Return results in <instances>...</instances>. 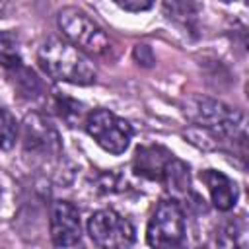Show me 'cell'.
<instances>
[{
  "mask_svg": "<svg viewBox=\"0 0 249 249\" xmlns=\"http://www.w3.org/2000/svg\"><path fill=\"white\" fill-rule=\"evenodd\" d=\"M10 72L14 74V88H16V91H18L21 97L35 99V97L41 95L43 84H41V80L35 76L33 70H29V68H25L23 64H19V66L12 68Z\"/></svg>",
  "mask_w": 249,
  "mask_h": 249,
  "instance_id": "obj_11",
  "label": "cell"
},
{
  "mask_svg": "<svg viewBox=\"0 0 249 249\" xmlns=\"http://www.w3.org/2000/svg\"><path fill=\"white\" fill-rule=\"evenodd\" d=\"M86 132L95 140L99 148L109 154H124L132 140V126L128 121L117 117L109 109H93L84 119Z\"/></svg>",
  "mask_w": 249,
  "mask_h": 249,
  "instance_id": "obj_4",
  "label": "cell"
},
{
  "mask_svg": "<svg viewBox=\"0 0 249 249\" xmlns=\"http://www.w3.org/2000/svg\"><path fill=\"white\" fill-rule=\"evenodd\" d=\"M220 247H245L247 243V226L241 218H233L226 222L220 230V237L216 239Z\"/></svg>",
  "mask_w": 249,
  "mask_h": 249,
  "instance_id": "obj_12",
  "label": "cell"
},
{
  "mask_svg": "<svg viewBox=\"0 0 249 249\" xmlns=\"http://www.w3.org/2000/svg\"><path fill=\"white\" fill-rule=\"evenodd\" d=\"M0 64L8 70L21 64L19 41L18 35L12 31H0Z\"/></svg>",
  "mask_w": 249,
  "mask_h": 249,
  "instance_id": "obj_13",
  "label": "cell"
},
{
  "mask_svg": "<svg viewBox=\"0 0 249 249\" xmlns=\"http://www.w3.org/2000/svg\"><path fill=\"white\" fill-rule=\"evenodd\" d=\"M185 115L193 121V124H196V130L216 146L243 136V115L222 101L210 97H193L187 103Z\"/></svg>",
  "mask_w": 249,
  "mask_h": 249,
  "instance_id": "obj_2",
  "label": "cell"
},
{
  "mask_svg": "<svg viewBox=\"0 0 249 249\" xmlns=\"http://www.w3.org/2000/svg\"><path fill=\"white\" fill-rule=\"evenodd\" d=\"M37 62L53 80L74 86H89L95 82V66L88 54L66 39L49 37L37 51Z\"/></svg>",
  "mask_w": 249,
  "mask_h": 249,
  "instance_id": "obj_1",
  "label": "cell"
},
{
  "mask_svg": "<svg viewBox=\"0 0 249 249\" xmlns=\"http://www.w3.org/2000/svg\"><path fill=\"white\" fill-rule=\"evenodd\" d=\"M175 161H177V158L173 156V152H169L167 148H163L160 144L140 146L134 152L132 169L136 175H140L144 179L163 183Z\"/></svg>",
  "mask_w": 249,
  "mask_h": 249,
  "instance_id": "obj_8",
  "label": "cell"
},
{
  "mask_svg": "<svg viewBox=\"0 0 249 249\" xmlns=\"http://www.w3.org/2000/svg\"><path fill=\"white\" fill-rule=\"evenodd\" d=\"M200 181L206 185L210 200L220 212H228L235 206L239 191H237L235 181H231L226 173L218 169H204L200 171Z\"/></svg>",
  "mask_w": 249,
  "mask_h": 249,
  "instance_id": "obj_10",
  "label": "cell"
},
{
  "mask_svg": "<svg viewBox=\"0 0 249 249\" xmlns=\"http://www.w3.org/2000/svg\"><path fill=\"white\" fill-rule=\"evenodd\" d=\"M185 239V214L175 198L160 200L156 206L148 230L146 241L150 247H177Z\"/></svg>",
  "mask_w": 249,
  "mask_h": 249,
  "instance_id": "obj_5",
  "label": "cell"
},
{
  "mask_svg": "<svg viewBox=\"0 0 249 249\" xmlns=\"http://www.w3.org/2000/svg\"><path fill=\"white\" fill-rule=\"evenodd\" d=\"M23 146L27 152L49 154L58 150V136L54 128L37 113L27 115L23 123Z\"/></svg>",
  "mask_w": 249,
  "mask_h": 249,
  "instance_id": "obj_9",
  "label": "cell"
},
{
  "mask_svg": "<svg viewBox=\"0 0 249 249\" xmlns=\"http://www.w3.org/2000/svg\"><path fill=\"white\" fill-rule=\"evenodd\" d=\"M18 121L16 117L6 109L0 107V150H10L18 140Z\"/></svg>",
  "mask_w": 249,
  "mask_h": 249,
  "instance_id": "obj_15",
  "label": "cell"
},
{
  "mask_svg": "<svg viewBox=\"0 0 249 249\" xmlns=\"http://www.w3.org/2000/svg\"><path fill=\"white\" fill-rule=\"evenodd\" d=\"M51 239L56 247H72L82 239L80 212L70 200H56L51 208Z\"/></svg>",
  "mask_w": 249,
  "mask_h": 249,
  "instance_id": "obj_7",
  "label": "cell"
},
{
  "mask_svg": "<svg viewBox=\"0 0 249 249\" xmlns=\"http://www.w3.org/2000/svg\"><path fill=\"white\" fill-rule=\"evenodd\" d=\"M222 2H235V0H222Z\"/></svg>",
  "mask_w": 249,
  "mask_h": 249,
  "instance_id": "obj_19",
  "label": "cell"
},
{
  "mask_svg": "<svg viewBox=\"0 0 249 249\" xmlns=\"http://www.w3.org/2000/svg\"><path fill=\"white\" fill-rule=\"evenodd\" d=\"M54 107H56L60 119H64L70 126H76V123H80L82 117H84V105L74 101V99H70V97H56Z\"/></svg>",
  "mask_w": 249,
  "mask_h": 249,
  "instance_id": "obj_16",
  "label": "cell"
},
{
  "mask_svg": "<svg viewBox=\"0 0 249 249\" xmlns=\"http://www.w3.org/2000/svg\"><path fill=\"white\" fill-rule=\"evenodd\" d=\"M113 2L126 12H146L154 4V0H113Z\"/></svg>",
  "mask_w": 249,
  "mask_h": 249,
  "instance_id": "obj_17",
  "label": "cell"
},
{
  "mask_svg": "<svg viewBox=\"0 0 249 249\" xmlns=\"http://www.w3.org/2000/svg\"><path fill=\"white\" fill-rule=\"evenodd\" d=\"M56 23L62 37L86 54L105 56L113 49L111 37L105 33V29L89 14L76 6L62 8L56 16Z\"/></svg>",
  "mask_w": 249,
  "mask_h": 249,
  "instance_id": "obj_3",
  "label": "cell"
},
{
  "mask_svg": "<svg viewBox=\"0 0 249 249\" xmlns=\"http://www.w3.org/2000/svg\"><path fill=\"white\" fill-rule=\"evenodd\" d=\"M8 12V0H0V18H4Z\"/></svg>",
  "mask_w": 249,
  "mask_h": 249,
  "instance_id": "obj_18",
  "label": "cell"
},
{
  "mask_svg": "<svg viewBox=\"0 0 249 249\" xmlns=\"http://www.w3.org/2000/svg\"><path fill=\"white\" fill-rule=\"evenodd\" d=\"M163 10L167 18L183 23L185 27L196 19V6L193 0H163Z\"/></svg>",
  "mask_w": 249,
  "mask_h": 249,
  "instance_id": "obj_14",
  "label": "cell"
},
{
  "mask_svg": "<svg viewBox=\"0 0 249 249\" xmlns=\"http://www.w3.org/2000/svg\"><path fill=\"white\" fill-rule=\"evenodd\" d=\"M88 235L93 245L105 249L130 247L136 237L132 224L113 208L95 210L88 218Z\"/></svg>",
  "mask_w": 249,
  "mask_h": 249,
  "instance_id": "obj_6",
  "label": "cell"
}]
</instances>
